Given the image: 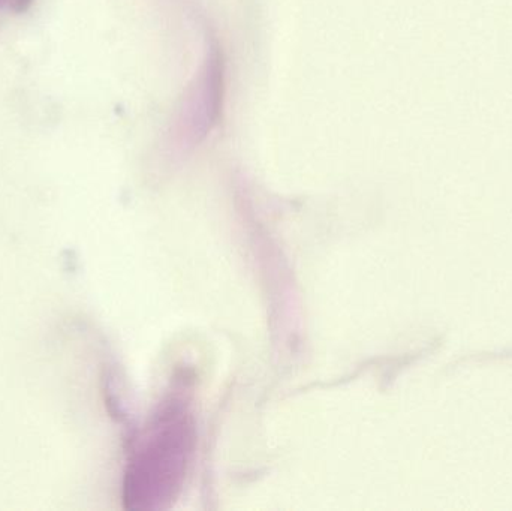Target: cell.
I'll list each match as a JSON object with an SVG mask.
<instances>
[{"label": "cell", "instance_id": "cell-3", "mask_svg": "<svg viewBox=\"0 0 512 511\" xmlns=\"http://www.w3.org/2000/svg\"><path fill=\"white\" fill-rule=\"evenodd\" d=\"M8 3V0H0V8H2L3 5H6Z\"/></svg>", "mask_w": 512, "mask_h": 511}, {"label": "cell", "instance_id": "cell-1", "mask_svg": "<svg viewBox=\"0 0 512 511\" xmlns=\"http://www.w3.org/2000/svg\"><path fill=\"white\" fill-rule=\"evenodd\" d=\"M197 444L194 416L183 396L159 407L141 435L126 471L123 501L129 510H165L185 485Z\"/></svg>", "mask_w": 512, "mask_h": 511}, {"label": "cell", "instance_id": "cell-2", "mask_svg": "<svg viewBox=\"0 0 512 511\" xmlns=\"http://www.w3.org/2000/svg\"><path fill=\"white\" fill-rule=\"evenodd\" d=\"M33 2L35 0H8V5L15 14H23V12L29 11Z\"/></svg>", "mask_w": 512, "mask_h": 511}]
</instances>
